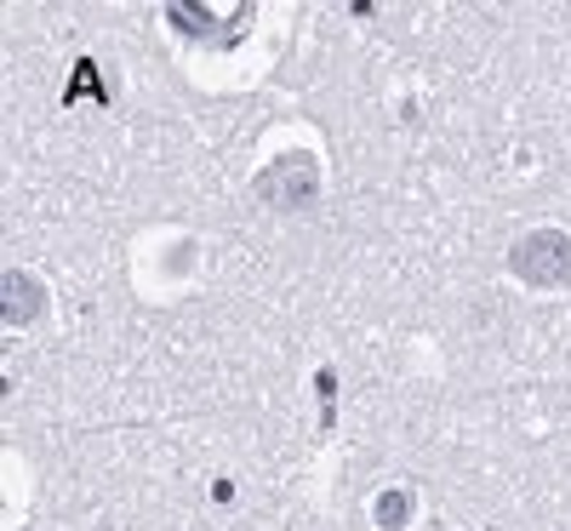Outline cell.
I'll use <instances>...</instances> for the list:
<instances>
[{"mask_svg":"<svg viewBox=\"0 0 571 531\" xmlns=\"http://www.w3.org/2000/svg\"><path fill=\"white\" fill-rule=\"evenodd\" d=\"M509 263L526 286H571V240L560 229H537L526 240H514Z\"/></svg>","mask_w":571,"mask_h":531,"instance_id":"obj_1","label":"cell"},{"mask_svg":"<svg viewBox=\"0 0 571 531\" xmlns=\"http://www.w3.org/2000/svg\"><path fill=\"white\" fill-rule=\"evenodd\" d=\"M406 515H412V503H406V492H389L383 503H378V520L394 531V526H406Z\"/></svg>","mask_w":571,"mask_h":531,"instance_id":"obj_4","label":"cell"},{"mask_svg":"<svg viewBox=\"0 0 571 531\" xmlns=\"http://www.w3.org/2000/svg\"><path fill=\"white\" fill-rule=\"evenodd\" d=\"M314 189H320V172H314L309 155H286V161H275V166L258 177V194L275 212H304L309 200H314Z\"/></svg>","mask_w":571,"mask_h":531,"instance_id":"obj_2","label":"cell"},{"mask_svg":"<svg viewBox=\"0 0 571 531\" xmlns=\"http://www.w3.org/2000/svg\"><path fill=\"white\" fill-rule=\"evenodd\" d=\"M40 315V286L29 281V274H7V320L12 326H23V320H35Z\"/></svg>","mask_w":571,"mask_h":531,"instance_id":"obj_3","label":"cell"}]
</instances>
